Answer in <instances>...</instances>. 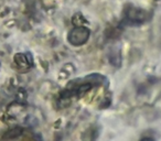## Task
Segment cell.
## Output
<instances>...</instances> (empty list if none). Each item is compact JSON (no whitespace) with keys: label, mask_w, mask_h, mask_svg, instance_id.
Listing matches in <instances>:
<instances>
[{"label":"cell","mask_w":161,"mask_h":141,"mask_svg":"<svg viewBox=\"0 0 161 141\" xmlns=\"http://www.w3.org/2000/svg\"><path fill=\"white\" fill-rule=\"evenodd\" d=\"M90 35L91 31L88 28L78 25V27H75L71 30V32L69 33L67 41L69 42V44L74 45V46H80L87 42Z\"/></svg>","instance_id":"obj_1"},{"label":"cell","mask_w":161,"mask_h":141,"mask_svg":"<svg viewBox=\"0 0 161 141\" xmlns=\"http://www.w3.org/2000/svg\"><path fill=\"white\" fill-rule=\"evenodd\" d=\"M140 141H153V139L152 138H149V137H146V138H142Z\"/></svg>","instance_id":"obj_6"},{"label":"cell","mask_w":161,"mask_h":141,"mask_svg":"<svg viewBox=\"0 0 161 141\" xmlns=\"http://www.w3.org/2000/svg\"><path fill=\"white\" fill-rule=\"evenodd\" d=\"M109 62H110V64L115 65V66H119V65H120L121 57H120V53H119V51L109 53Z\"/></svg>","instance_id":"obj_5"},{"label":"cell","mask_w":161,"mask_h":141,"mask_svg":"<svg viewBox=\"0 0 161 141\" xmlns=\"http://www.w3.org/2000/svg\"><path fill=\"white\" fill-rule=\"evenodd\" d=\"M14 62L17 66L22 69H27L32 66V56L29 53H18L14 55Z\"/></svg>","instance_id":"obj_3"},{"label":"cell","mask_w":161,"mask_h":141,"mask_svg":"<svg viewBox=\"0 0 161 141\" xmlns=\"http://www.w3.org/2000/svg\"><path fill=\"white\" fill-rule=\"evenodd\" d=\"M147 18V14L145 10L139 8H131L126 14V20L130 24H139L142 23Z\"/></svg>","instance_id":"obj_2"},{"label":"cell","mask_w":161,"mask_h":141,"mask_svg":"<svg viewBox=\"0 0 161 141\" xmlns=\"http://www.w3.org/2000/svg\"><path fill=\"white\" fill-rule=\"evenodd\" d=\"M22 131H23L22 128H20V127L12 128V129H10L9 131L6 132V134L3 136V138L5 139H16L22 134Z\"/></svg>","instance_id":"obj_4"}]
</instances>
